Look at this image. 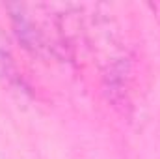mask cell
I'll list each match as a JSON object with an SVG mask.
<instances>
[{"instance_id": "6da1fadb", "label": "cell", "mask_w": 160, "mask_h": 159, "mask_svg": "<svg viewBox=\"0 0 160 159\" xmlns=\"http://www.w3.org/2000/svg\"><path fill=\"white\" fill-rule=\"evenodd\" d=\"M0 159H2V156H0Z\"/></svg>"}]
</instances>
